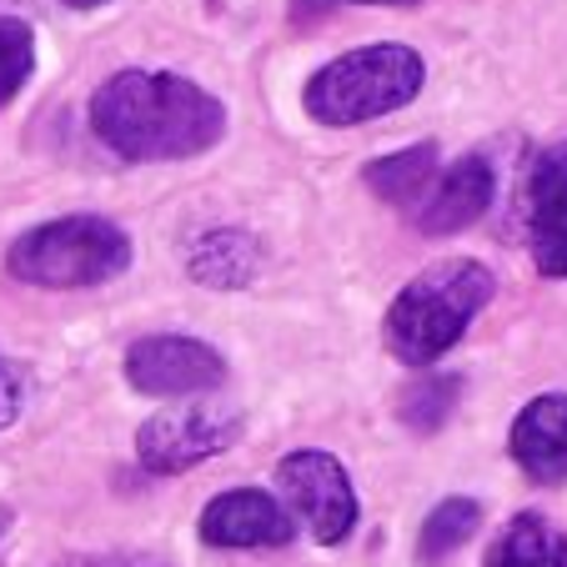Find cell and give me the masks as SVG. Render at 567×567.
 Instances as JSON below:
<instances>
[{
	"label": "cell",
	"instance_id": "8",
	"mask_svg": "<svg viewBox=\"0 0 567 567\" xmlns=\"http://www.w3.org/2000/svg\"><path fill=\"white\" fill-rule=\"evenodd\" d=\"M527 247L543 277H567V141L537 151L523 186Z\"/></svg>",
	"mask_w": 567,
	"mask_h": 567
},
{
	"label": "cell",
	"instance_id": "10",
	"mask_svg": "<svg viewBox=\"0 0 567 567\" xmlns=\"http://www.w3.org/2000/svg\"><path fill=\"white\" fill-rule=\"evenodd\" d=\"M493 192H497V176H493V161L487 156H462L452 161L447 172L432 182V192L422 196V206L412 216H417V231L422 236H452V231H467L472 221H482L487 216V206H493Z\"/></svg>",
	"mask_w": 567,
	"mask_h": 567
},
{
	"label": "cell",
	"instance_id": "1",
	"mask_svg": "<svg viewBox=\"0 0 567 567\" xmlns=\"http://www.w3.org/2000/svg\"><path fill=\"white\" fill-rule=\"evenodd\" d=\"M91 131L121 161H186L221 141L226 111L176 71H121L91 96Z\"/></svg>",
	"mask_w": 567,
	"mask_h": 567
},
{
	"label": "cell",
	"instance_id": "17",
	"mask_svg": "<svg viewBox=\"0 0 567 567\" xmlns=\"http://www.w3.org/2000/svg\"><path fill=\"white\" fill-rule=\"evenodd\" d=\"M35 71V35L25 21H0V111L21 96Z\"/></svg>",
	"mask_w": 567,
	"mask_h": 567
},
{
	"label": "cell",
	"instance_id": "11",
	"mask_svg": "<svg viewBox=\"0 0 567 567\" xmlns=\"http://www.w3.org/2000/svg\"><path fill=\"white\" fill-rule=\"evenodd\" d=\"M513 462L533 482H563L567 477V392L533 396L513 422Z\"/></svg>",
	"mask_w": 567,
	"mask_h": 567
},
{
	"label": "cell",
	"instance_id": "15",
	"mask_svg": "<svg viewBox=\"0 0 567 567\" xmlns=\"http://www.w3.org/2000/svg\"><path fill=\"white\" fill-rule=\"evenodd\" d=\"M477 527H482V503H472V497H442L417 533V563L422 567L447 563L462 543L477 537Z\"/></svg>",
	"mask_w": 567,
	"mask_h": 567
},
{
	"label": "cell",
	"instance_id": "6",
	"mask_svg": "<svg viewBox=\"0 0 567 567\" xmlns=\"http://www.w3.org/2000/svg\"><path fill=\"white\" fill-rule=\"evenodd\" d=\"M277 487L281 503L307 523V533L317 537L321 547H342L357 527V487L347 477V467L321 447H301L287 452L277 462Z\"/></svg>",
	"mask_w": 567,
	"mask_h": 567
},
{
	"label": "cell",
	"instance_id": "4",
	"mask_svg": "<svg viewBox=\"0 0 567 567\" xmlns=\"http://www.w3.org/2000/svg\"><path fill=\"white\" fill-rule=\"evenodd\" d=\"M131 267V236L106 216H61L31 226L6 251V271L25 287H101Z\"/></svg>",
	"mask_w": 567,
	"mask_h": 567
},
{
	"label": "cell",
	"instance_id": "7",
	"mask_svg": "<svg viewBox=\"0 0 567 567\" xmlns=\"http://www.w3.org/2000/svg\"><path fill=\"white\" fill-rule=\"evenodd\" d=\"M126 382L141 396H206L226 382V362L216 347L196 337H141L126 352Z\"/></svg>",
	"mask_w": 567,
	"mask_h": 567
},
{
	"label": "cell",
	"instance_id": "14",
	"mask_svg": "<svg viewBox=\"0 0 567 567\" xmlns=\"http://www.w3.org/2000/svg\"><path fill=\"white\" fill-rule=\"evenodd\" d=\"M437 176H442V172H437V146H432V141H417V146L396 151V156L372 161V166L362 172V182L372 186L382 202L417 212L422 196L432 192V182H437Z\"/></svg>",
	"mask_w": 567,
	"mask_h": 567
},
{
	"label": "cell",
	"instance_id": "18",
	"mask_svg": "<svg viewBox=\"0 0 567 567\" xmlns=\"http://www.w3.org/2000/svg\"><path fill=\"white\" fill-rule=\"evenodd\" d=\"M51 567H172V563L146 557V553H81V557H61Z\"/></svg>",
	"mask_w": 567,
	"mask_h": 567
},
{
	"label": "cell",
	"instance_id": "2",
	"mask_svg": "<svg viewBox=\"0 0 567 567\" xmlns=\"http://www.w3.org/2000/svg\"><path fill=\"white\" fill-rule=\"evenodd\" d=\"M493 287H497L493 271L467 257L427 267L386 307V327H382L386 352L408 367L442 362V352H452L462 342V332L472 327V317L493 301Z\"/></svg>",
	"mask_w": 567,
	"mask_h": 567
},
{
	"label": "cell",
	"instance_id": "5",
	"mask_svg": "<svg viewBox=\"0 0 567 567\" xmlns=\"http://www.w3.org/2000/svg\"><path fill=\"white\" fill-rule=\"evenodd\" d=\"M236 442H241V412H231L226 402H212V396H196V402L166 408L141 422L136 457L156 477H176V472H192L196 462L231 452Z\"/></svg>",
	"mask_w": 567,
	"mask_h": 567
},
{
	"label": "cell",
	"instance_id": "20",
	"mask_svg": "<svg viewBox=\"0 0 567 567\" xmlns=\"http://www.w3.org/2000/svg\"><path fill=\"white\" fill-rule=\"evenodd\" d=\"M11 527H16V513L6 503H0V543H6V537H11Z\"/></svg>",
	"mask_w": 567,
	"mask_h": 567
},
{
	"label": "cell",
	"instance_id": "3",
	"mask_svg": "<svg viewBox=\"0 0 567 567\" xmlns=\"http://www.w3.org/2000/svg\"><path fill=\"white\" fill-rule=\"evenodd\" d=\"M422 81L427 65L412 45H362L321 65L301 91V106L321 126H362L417 101Z\"/></svg>",
	"mask_w": 567,
	"mask_h": 567
},
{
	"label": "cell",
	"instance_id": "9",
	"mask_svg": "<svg viewBox=\"0 0 567 567\" xmlns=\"http://www.w3.org/2000/svg\"><path fill=\"white\" fill-rule=\"evenodd\" d=\"M202 543L221 553H247V547H287L291 543V507L277 503L261 487H231L216 493L202 513Z\"/></svg>",
	"mask_w": 567,
	"mask_h": 567
},
{
	"label": "cell",
	"instance_id": "16",
	"mask_svg": "<svg viewBox=\"0 0 567 567\" xmlns=\"http://www.w3.org/2000/svg\"><path fill=\"white\" fill-rule=\"evenodd\" d=\"M457 396H462L457 377H422V382H412L408 392H402V402H396V417L408 422L412 432H437L442 422L452 417Z\"/></svg>",
	"mask_w": 567,
	"mask_h": 567
},
{
	"label": "cell",
	"instance_id": "12",
	"mask_svg": "<svg viewBox=\"0 0 567 567\" xmlns=\"http://www.w3.org/2000/svg\"><path fill=\"white\" fill-rule=\"evenodd\" d=\"M257 271H261V247L257 236L241 231V226H216V231L196 236L192 251H186V277L212 291L251 287Z\"/></svg>",
	"mask_w": 567,
	"mask_h": 567
},
{
	"label": "cell",
	"instance_id": "19",
	"mask_svg": "<svg viewBox=\"0 0 567 567\" xmlns=\"http://www.w3.org/2000/svg\"><path fill=\"white\" fill-rule=\"evenodd\" d=\"M21 402H25L21 377H16V367L0 362V432H6L16 417H21Z\"/></svg>",
	"mask_w": 567,
	"mask_h": 567
},
{
	"label": "cell",
	"instance_id": "21",
	"mask_svg": "<svg viewBox=\"0 0 567 567\" xmlns=\"http://www.w3.org/2000/svg\"><path fill=\"white\" fill-rule=\"evenodd\" d=\"M71 11H96V6H106V0H65Z\"/></svg>",
	"mask_w": 567,
	"mask_h": 567
},
{
	"label": "cell",
	"instance_id": "22",
	"mask_svg": "<svg viewBox=\"0 0 567 567\" xmlns=\"http://www.w3.org/2000/svg\"><path fill=\"white\" fill-rule=\"evenodd\" d=\"M362 6H417V0H362Z\"/></svg>",
	"mask_w": 567,
	"mask_h": 567
},
{
	"label": "cell",
	"instance_id": "13",
	"mask_svg": "<svg viewBox=\"0 0 567 567\" xmlns=\"http://www.w3.org/2000/svg\"><path fill=\"white\" fill-rule=\"evenodd\" d=\"M482 567H567V533L543 513H517L482 553Z\"/></svg>",
	"mask_w": 567,
	"mask_h": 567
}]
</instances>
